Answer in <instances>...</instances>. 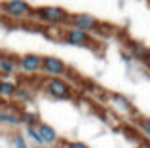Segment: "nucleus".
Listing matches in <instances>:
<instances>
[{"label": "nucleus", "instance_id": "39448f33", "mask_svg": "<svg viewBox=\"0 0 150 148\" xmlns=\"http://www.w3.org/2000/svg\"><path fill=\"white\" fill-rule=\"evenodd\" d=\"M42 57L40 53H23V55L17 57V74H23V76L34 78L40 74L42 68Z\"/></svg>", "mask_w": 150, "mask_h": 148}, {"label": "nucleus", "instance_id": "f03ea898", "mask_svg": "<svg viewBox=\"0 0 150 148\" xmlns=\"http://www.w3.org/2000/svg\"><path fill=\"white\" fill-rule=\"evenodd\" d=\"M69 11L61 6H40L34 8L33 19H36L40 25H50V27H63L69 23Z\"/></svg>", "mask_w": 150, "mask_h": 148}, {"label": "nucleus", "instance_id": "a211bd4d", "mask_svg": "<svg viewBox=\"0 0 150 148\" xmlns=\"http://www.w3.org/2000/svg\"><path fill=\"white\" fill-rule=\"evenodd\" d=\"M65 148H91V146L82 141H69V142H65Z\"/></svg>", "mask_w": 150, "mask_h": 148}, {"label": "nucleus", "instance_id": "6ab92c4d", "mask_svg": "<svg viewBox=\"0 0 150 148\" xmlns=\"http://www.w3.org/2000/svg\"><path fill=\"white\" fill-rule=\"evenodd\" d=\"M122 57H124V59H125V63H131V55H129V53H122Z\"/></svg>", "mask_w": 150, "mask_h": 148}, {"label": "nucleus", "instance_id": "2eb2a0df", "mask_svg": "<svg viewBox=\"0 0 150 148\" xmlns=\"http://www.w3.org/2000/svg\"><path fill=\"white\" fill-rule=\"evenodd\" d=\"M129 55L133 61H146L148 59V48L141 42H131L129 44Z\"/></svg>", "mask_w": 150, "mask_h": 148}, {"label": "nucleus", "instance_id": "9b49d317", "mask_svg": "<svg viewBox=\"0 0 150 148\" xmlns=\"http://www.w3.org/2000/svg\"><path fill=\"white\" fill-rule=\"evenodd\" d=\"M108 103H110V106H112L116 112H120V114H131L133 112V104H131V101H129L125 95L110 93L108 95Z\"/></svg>", "mask_w": 150, "mask_h": 148}, {"label": "nucleus", "instance_id": "aec40b11", "mask_svg": "<svg viewBox=\"0 0 150 148\" xmlns=\"http://www.w3.org/2000/svg\"><path fill=\"white\" fill-rule=\"evenodd\" d=\"M33 148H51V146H46V144H38V146H33Z\"/></svg>", "mask_w": 150, "mask_h": 148}, {"label": "nucleus", "instance_id": "0eeeda50", "mask_svg": "<svg viewBox=\"0 0 150 148\" xmlns=\"http://www.w3.org/2000/svg\"><path fill=\"white\" fill-rule=\"evenodd\" d=\"M69 25L74 27V29H78V30L95 34V30H97V27L101 25V21L91 13H70L69 15Z\"/></svg>", "mask_w": 150, "mask_h": 148}, {"label": "nucleus", "instance_id": "f3484780", "mask_svg": "<svg viewBox=\"0 0 150 148\" xmlns=\"http://www.w3.org/2000/svg\"><path fill=\"white\" fill-rule=\"evenodd\" d=\"M25 137H29L30 141L34 142V146H38V144H42V141H40V137H38V131H36V127H25Z\"/></svg>", "mask_w": 150, "mask_h": 148}, {"label": "nucleus", "instance_id": "ddd939ff", "mask_svg": "<svg viewBox=\"0 0 150 148\" xmlns=\"http://www.w3.org/2000/svg\"><path fill=\"white\" fill-rule=\"evenodd\" d=\"M34 99V87H30V85H25L19 82L17 89H15V95H13V103L17 104H29L30 101Z\"/></svg>", "mask_w": 150, "mask_h": 148}, {"label": "nucleus", "instance_id": "9d476101", "mask_svg": "<svg viewBox=\"0 0 150 148\" xmlns=\"http://www.w3.org/2000/svg\"><path fill=\"white\" fill-rule=\"evenodd\" d=\"M17 74V55L0 53V78H13Z\"/></svg>", "mask_w": 150, "mask_h": 148}, {"label": "nucleus", "instance_id": "4468645a", "mask_svg": "<svg viewBox=\"0 0 150 148\" xmlns=\"http://www.w3.org/2000/svg\"><path fill=\"white\" fill-rule=\"evenodd\" d=\"M19 122L25 127H36L38 122H42V120L36 112H30V110H27V108H19Z\"/></svg>", "mask_w": 150, "mask_h": 148}, {"label": "nucleus", "instance_id": "f257e3e1", "mask_svg": "<svg viewBox=\"0 0 150 148\" xmlns=\"http://www.w3.org/2000/svg\"><path fill=\"white\" fill-rule=\"evenodd\" d=\"M0 13L4 19H11V21H30L34 13V8L27 0H2L0 2Z\"/></svg>", "mask_w": 150, "mask_h": 148}, {"label": "nucleus", "instance_id": "412c9836", "mask_svg": "<svg viewBox=\"0 0 150 148\" xmlns=\"http://www.w3.org/2000/svg\"><path fill=\"white\" fill-rule=\"evenodd\" d=\"M2 23H4V15L0 13V25H2Z\"/></svg>", "mask_w": 150, "mask_h": 148}, {"label": "nucleus", "instance_id": "20e7f679", "mask_svg": "<svg viewBox=\"0 0 150 148\" xmlns=\"http://www.w3.org/2000/svg\"><path fill=\"white\" fill-rule=\"evenodd\" d=\"M61 42L67 44V46H74V48H91V46H95L93 34L84 32V30H78V29H74V27L63 29Z\"/></svg>", "mask_w": 150, "mask_h": 148}, {"label": "nucleus", "instance_id": "dca6fc26", "mask_svg": "<svg viewBox=\"0 0 150 148\" xmlns=\"http://www.w3.org/2000/svg\"><path fill=\"white\" fill-rule=\"evenodd\" d=\"M11 146L13 148H30L29 146V141L23 133H13L11 135Z\"/></svg>", "mask_w": 150, "mask_h": 148}, {"label": "nucleus", "instance_id": "1a4fd4ad", "mask_svg": "<svg viewBox=\"0 0 150 148\" xmlns=\"http://www.w3.org/2000/svg\"><path fill=\"white\" fill-rule=\"evenodd\" d=\"M13 104H4L0 106V125L8 127V129H17L21 125L19 122V110L17 108H11Z\"/></svg>", "mask_w": 150, "mask_h": 148}, {"label": "nucleus", "instance_id": "f8f14e48", "mask_svg": "<svg viewBox=\"0 0 150 148\" xmlns=\"http://www.w3.org/2000/svg\"><path fill=\"white\" fill-rule=\"evenodd\" d=\"M17 85H19V80H15V78H0V101L10 103L15 95Z\"/></svg>", "mask_w": 150, "mask_h": 148}, {"label": "nucleus", "instance_id": "423d86ee", "mask_svg": "<svg viewBox=\"0 0 150 148\" xmlns=\"http://www.w3.org/2000/svg\"><path fill=\"white\" fill-rule=\"evenodd\" d=\"M69 70H70V67L67 65V61L61 59V57H55V55L42 57L40 74H46V78H65Z\"/></svg>", "mask_w": 150, "mask_h": 148}, {"label": "nucleus", "instance_id": "7ed1b4c3", "mask_svg": "<svg viewBox=\"0 0 150 148\" xmlns=\"http://www.w3.org/2000/svg\"><path fill=\"white\" fill-rule=\"evenodd\" d=\"M44 93L53 101H70L74 97V87L65 78H46L42 82Z\"/></svg>", "mask_w": 150, "mask_h": 148}, {"label": "nucleus", "instance_id": "6e6552de", "mask_svg": "<svg viewBox=\"0 0 150 148\" xmlns=\"http://www.w3.org/2000/svg\"><path fill=\"white\" fill-rule=\"evenodd\" d=\"M36 131H38V137H40L42 144L55 148V146L59 144V142H61V137H59L57 129H55L53 125H50V123H46V122H38Z\"/></svg>", "mask_w": 150, "mask_h": 148}]
</instances>
